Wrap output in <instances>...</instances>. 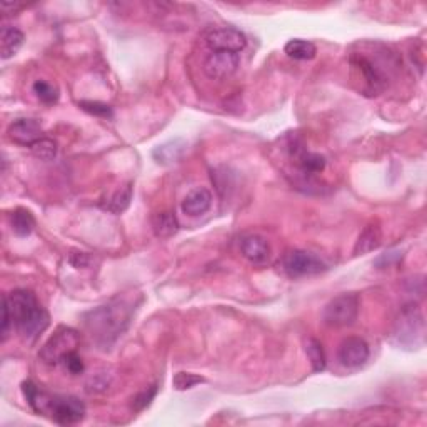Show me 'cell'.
Instances as JSON below:
<instances>
[{
	"label": "cell",
	"instance_id": "d6986e66",
	"mask_svg": "<svg viewBox=\"0 0 427 427\" xmlns=\"http://www.w3.org/2000/svg\"><path fill=\"white\" fill-rule=\"evenodd\" d=\"M381 244H382L381 227L376 224H371L362 231L361 236H359L356 246H354V254L356 255L369 254V252L376 251Z\"/></svg>",
	"mask_w": 427,
	"mask_h": 427
},
{
	"label": "cell",
	"instance_id": "9c48e42d",
	"mask_svg": "<svg viewBox=\"0 0 427 427\" xmlns=\"http://www.w3.org/2000/svg\"><path fill=\"white\" fill-rule=\"evenodd\" d=\"M239 53L211 52L202 62L204 74L212 80H227L239 69Z\"/></svg>",
	"mask_w": 427,
	"mask_h": 427
},
{
	"label": "cell",
	"instance_id": "e0dca14e",
	"mask_svg": "<svg viewBox=\"0 0 427 427\" xmlns=\"http://www.w3.org/2000/svg\"><path fill=\"white\" fill-rule=\"evenodd\" d=\"M150 224H152L155 237H159V239H169V237L176 236L179 231V221L176 214L171 211L155 212L150 219Z\"/></svg>",
	"mask_w": 427,
	"mask_h": 427
},
{
	"label": "cell",
	"instance_id": "603a6c76",
	"mask_svg": "<svg viewBox=\"0 0 427 427\" xmlns=\"http://www.w3.org/2000/svg\"><path fill=\"white\" fill-rule=\"evenodd\" d=\"M305 354H307L310 364H312L314 372H322L326 369V352H324L322 344L317 339H307L305 342Z\"/></svg>",
	"mask_w": 427,
	"mask_h": 427
},
{
	"label": "cell",
	"instance_id": "7c38bea8",
	"mask_svg": "<svg viewBox=\"0 0 427 427\" xmlns=\"http://www.w3.org/2000/svg\"><path fill=\"white\" fill-rule=\"evenodd\" d=\"M369 346L367 342L361 337H347L344 339L339 346V352L337 357L341 361L342 366H346L349 369H356L361 367L367 362L369 359Z\"/></svg>",
	"mask_w": 427,
	"mask_h": 427
},
{
	"label": "cell",
	"instance_id": "4fadbf2b",
	"mask_svg": "<svg viewBox=\"0 0 427 427\" xmlns=\"http://www.w3.org/2000/svg\"><path fill=\"white\" fill-rule=\"evenodd\" d=\"M9 139L19 145H31L42 137V125L36 119H17L9 125Z\"/></svg>",
	"mask_w": 427,
	"mask_h": 427
},
{
	"label": "cell",
	"instance_id": "ffe728a7",
	"mask_svg": "<svg viewBox=\"0 0 427 427\" xmlns=\"http://www.w3.org/2000/svg\"><path fill=\"white\" fill-rule=\"evenodd\" d=\"M132 184H125V186L119 187L117 191H114L109 197L105 199V202H102V209L105 211L112 212V214H122L125 209L130 206V201H132Z\"/></svg>",
	"mask_w": 427,
	"mask_h": 427
},
{
	"label": "cell",
	"instance_id": "8992f818",
	"mask_svg": "<svg viewBox=\"0 0 427 427\" xmlns=\"http://www.w3.org/2000/svg\"><path fill=\"white\" fill-rule=\"evenodd\" d=\"M359 307H361V300L357 294L349 292L337 295L322 310L324 324L334 329L352 326L359 315Z\"/></svg>",
	"mask_w": 427,
	"mask_h": 427
},
{
	"label": "cell",
	"instance_id": "2e32d148",
	"mask_svg": "<svg viewBox=\"0 0 427 427\" xmlns=\"http://www.w3.org/2000/svg\"><path fill=\"white\" fill-rule=\"evenodd\" d=\"M212 206V192L206 187H196L184 197L182 211L191 217L204 216Z\"/></svg>",
	"mask_w": 427,
	"mask_h": 427
},
{
	"label": "cell",
	"instance_id": "f1b7e54d",
	"mask_svg": "<svg viewBox=\"0 0 427 427\" xmlns=\"http://www.w3.org/2000/svg\"><path fill=\"white\" fill-rule=\"evenodd\" d=\"M155 394H157V386H150L145 391L139 392V394L132 399V409L137 411V412L144 411L145 407H147L150 402L154 401Z\"/></svg>",
	"mask_w": 427,
	"mask_h": 427
},
{
	"label": "cell",
	"instance_id": "277c9868",
	"mask_svg": "<svg viewBox=\"0 0 427 427\" xmlns=\"http://www.w3.org/2000/svg\"><path fill=\"white\" fill-rule=\"evenodd\" d=\"M391 341L401 349H421L426 341L424 315L417 305H404L392 327Z\"/></svg>",
	"mask_w": 427,
	"mask_h": 427
},
{
	"label": "cell",
	"instance_id": "3957f363",
	"mask_svg": "<svg viewBox=\"0 0 427 427\" xmlns=\"http://www.w3.org/2000/svg\"><path fill=\"white\" fill-rule=\"evenodd\" d=\"M12 324L23 341L33 342L51 324V315L28 289H16L6 294Z\"/></svg>",
	"mask_w": 427,
	"mask_h": 427
},
{
	"label": "cell",
	"instance_id": "5b68a950",
	"mask_svg": "<svg viewBox=\"0 0 427 427\" xmlns=\"http://www.w3.org/2000/svg\"><path fill=\"white\" fill-rule=\"evenodd\" d=\"M351 65L364 80L362 90L367 95H379L387 87L391 65L387 57L384 59V57L376 56L371 59L366 52H354L351 56Z\"/></svg>",
	"mask_w": 427,
	"mask_h": 427
},
{
	"label": "cell",
	"instance_id": "1f68e13d",
	"mask_svg": "<svg viewBox=\"0 0 427 427\" xmlns=\"http://www.w3.org/2000/svg\"><path fill=\"white\" fill-rule=\"evenodd\" d=\"M72 255L77 257V260L75 259H70V262L77 267V269H80V267H87V265H89V255L84 254V252H79V254H72Z\"/></svg>",
	"mask_w": 427,
	"mask_h": 427
},
{
	"label": "cell",
	"instance_id": "7402d4cb",
	"mask_svg": "<svg viewBox=\"0 0 427 427\" xmlns=\"http://www.w3.org/2000/svg\"><path fill=\"white\" fill-rule=\"evenodd\" d=\"M284 52L288 53L290 59L295 60H310L314 59L317 48L310 41H304V38H292L285 43Z\"/></svg>",
	"mask_w": 427,
	"mask_h": 427
},
{
	"label": "cell",
	"instance_id": "44dd1931",
	"mask_svg": "<svg viewBox=\"0 0 427 427\" xmlns=\"http://www.w3.org/2000/svg\"><path fill=\"white\" fill-rule=\"evenodd\" d=\"M11 227H12V232L17 237H27L33 232L36 219H33L31 211H27V209L23 207H19L11 214Z\"/></svg>",
	"mask_w": 427,
	"mask_h": 427
},
{
	"label": "cell",
	"instance_id": "52a82bcc",
	"mask_svg": "<svg viewBox=\"0 0 427 427\" xmlns=\"http://www.w3.org/2000/svg\"><path fill=\"white\" fill-rule=\"evenodd\" d=\"M80 344V336L75 329L72 327H59L56 334L43 344V347L38 352L42 362L48 366H59L67 354L77 351Z\"/></svg>",
	"mask_w": 427,
	"mask_h": 427
},
{
	"label": "cell",
	"instance_id": "d6a6232c",
	"mask_svg": "<svg viewBox=\"0 0 427 427\" xmlns=\"http://www.w3.org/2000/svg\"><path fill=\"white\" fill-rule=\"evenodd\" d=\"M22 4L17 2H2V12L6 14V16H11V14H16L19 9H22Z\"/></svg>",
	"mask_w": 427,
	"mask_h": 427
},
{
	"label": "cell",
	"instance_id": "cb8c5ba5",
	"mask_svg": "<svg viewBox=\"0 0 427 427\" xmlns=\"http://www.w3.org/2000/svg\"><path fill=\"white\" fill-rule=\"evenodd\" d=\"M31 152L41 160H53L59 152V145L53 139L41 137L31 145Z\"/></svg>",
	"mask_w": 427,
	"mask_h": 427
},
{
	"label": "cell",
	"instance_id": "f546056e",
	"mask_svg": "<svg viewBox=\"0 0 427 427\" xmlns=\"http://www.w3.org/2000/svg\"><path fill=\"white\" fill-rule=\"evenodd\" d=\"M401 259H402V252L391 251L377 257L374 264H376V267H379V269H384V267H391L392 264H397Z\"/></svg>",
	"mask_w": 427,
	"mask_h": 427
},
{
	"label": "cell",
	"instance_id": "5bb4252c",
	"mask_svg": "<svg viewBox=\"0 0 427 427\" xmlns=\"http://www.w3.org/2000/svg\"><path fill=\"white\" fill-rule=\"evenodd\" d=\"M241 252L247 260L255 265H264L270 259V246L265 237L251 234L241 242Z\"/></svg>",
	"mask_w": 427,
	"mask_h": 427
},
{
	"label": "cell",
	"instance_id": "7a4b0ae2",
	"mask_svg": "<svg viewBox=\"0 0 427 427\" xmlns=\"http://www.w3.org/2000/svg\"><path fill=\"white\" fill-rule=\"evenodd\" d=\"M22 392L28 406L38 416H48L59 426H74L85 417V404L75 396L48 394L32 381L22 382Z\"/></svg>",
	"mask_w": 427,
	"mask_h": 427
},
{
	"label": "cell",
	"instance_id": "d4e9b609",
	"mask_svg": "<svg viewBox=\"0 0 427 427\" xmlns=\"http://www.w3.org/2000/svg\"><path fill=\"white\" fill-rule=\"evenodd\" d=\"M33 94L37 95V99L43 102V104L52 105L59 100V89L56 85L48 84L46 80H36L33 84Z\"/></svg>",
	"mask_w": 427,
	"mask_h": 427
},
{
	"label": "cell",
	"instance_id": "30bf717a",
	"mask_svg": "<svg viewBox=\"0 0 427 427\" xmlns=\"http://www.w3.org/2000/svg\"><path fill=\"white\" fill-rule=\"evenodd\" d=\"M206 43L212 52L239 53L247 47V37L236 27H221L207 33Z\"/></svg>",
	"mask_w": 427,
	"mask_h": 427
},
{
	"label": "cell",
	"instance_id": "83f0119b",
	"mask_svg": "<svg viewBox=\"0 0 427 427\" xmlns=\"http://www.w3.org/2000/svg\"><path fill=\"white\" fill-rule=\"evenodd\" d=\"M62 366L72 376H79V374L84 372V361H82V357L77 354V351H72L67 354V356L62 359Z\"/></svg>",
	"mask_w": 427,
	"mask_h": 427
},
{
	"label": "cell",
	"instance_id": "6da1fadb",
	"mask_svg": "<svg viewBox=\"0 0 427 427\" xmlns=\"http://www.w3.org/2000/svg\"><path fill=\"white\" fill-rule=\"evenodd\" d=\"M134 305L125 299H112L110 302L89 310L82 315L87 336L102 351H107L129 327Z\"/></svg>",
	"mask_w": 427,
	"mask_h": 427
},
{
	"label": "cell",
	"instance_id": "4dcf8cb0",
	"mask_svg": "<svg viewBox=\"0 0 427 427\" xmlns=\"http://www.w3.org/2000/svg\"><path fill=\"white\" fill-rule=\"evenodd\" d=\"M11 324H12L11 310H9L6 295H4V300H2V331H0V334H2V342L6 341L7 336H9V331H11Z\"/></svg>",
	"mask_w": 427,
	"mask_h": 427
},
{
	"label": "cell",
	"instance_id": "ac0fdd59",
	"mask_svg": "<svg viewBox=\"0 0 427 427\" xmlns=\"http://www.w3.org/2000/svg\"><path fill=\"white\" fill-rule=\"evenodd\" d=\"M23 43V33L16 27L6 26L2 27V33H0V56L4 60L11 59L16 56L19 48Z\"/></svg>",
	"mask_w": 427,
	"mask_h": 427
},
{
	"label": "cell",
	"instance_id": "9a60e30c",
	"mask_svg": "<svg viewBox=\"0 0 427 427\" xmlns=\"http://www.w3.org/2000/svg\"><path fill=\"white\" fill-rule=\"evenodd\" d=\"M187 152V142L184 139H172L157 145L152 150V157L159 166H172L181 160Z\"/></svg>",
	"mask_w": 427,
	"mask_h": 427
},
{
	"label": "cell",
	"instance_id": "484cf974",
	"mask_svg": "<svg viewBox=\"0 0 427 427\" xmlns=\"http://www.w3.org/2000/svg\"><path fill=\"white\" fill-rule=\"evenodd\" d=\"M79 107L84 110V112L94 115V117H100V119H112L114 117L112 107L104 104V102L82 100V102H79Z\"/></svg>",
	"mask_w": 427,
	"mask_h": 427
},
{
	"label": "cell",
	"instance_id": "ba28073f",
	"mask_svg": "<svg viewBox=\"0 0 427 427\" xmlns=\"http://www.w3.org/2000/svg\"><path fill=\"white\" fill-rule=\"evenodd\" d=\"M327 269V264L320 259L319 255L312 252L294 249L289 251L283 257V270L289 278L297 279L305 278V275H315L324 273Z\"/></svg>",
	"mask_w": 427,
	"mask_h": 427
},
{
	"label": "cell",
	"instance_id": "4316f807",
	"mask_svg": "<svg viewBox=\"0 0 427 427\" xmlns=\"http://www.w3.org/2000/svg\"><path fill=\"white\" fill-rule=\"evenodd\" d=\"M204 382H206V379L202 376H197V374L177 372L172 379V386L176 391H189L197 384H204Z\"/></svg>",
	"mask_w": 427,
	"mask_h": 427
},
{
	"label": "cell",
	"instance_id": "8fae6325",
	"mask_svg": "<svg viewBox=\"0 0 427 427\" xmlns=\"http://www.w3.org/2000/svg\"><path fill=\"white\" fill-rule=\"evenodd\" d=\"M289 157L292 159V162L304 176L312 177L326 169V157L317 152H310L299 140H290L289 142Z\"/></svg>",
	"mask_w": 427,
	"mask_h": 427
}]
</instances>
